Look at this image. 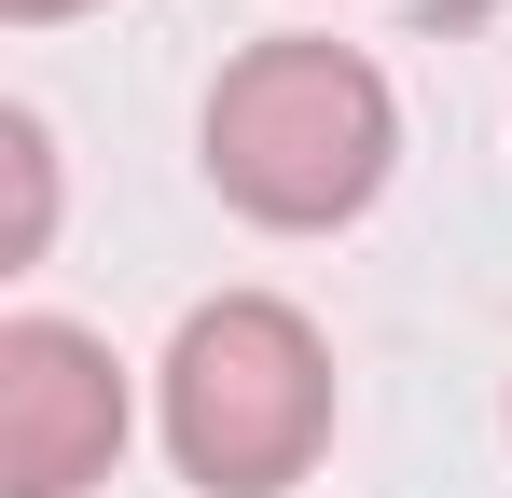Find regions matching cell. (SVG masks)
<instances>
[{
  "instance_id": "obj_1",
  "label": "cell",
  "mask_w": 512,
  "mask_h": 498,
  "mask_svg": "<svg viewBox=\"0 0 512 498\" xmlns=\"http://www.w3.org/2000/svg\"><path fill=\"white\" fill-rule=\"evenodd\" d=\"M194 153H208V194L263 222V236H346L388 166H402V97L388 70L333 42V28H277V42H236L208 111H194Z\"/></svg>"
},
{
  "instance_id": "obj_2",
  "label": "cell",
  "mask_w": 512,
  "mask_h": 498,
  "mask_svg": "<svg viewBox=\"0 0 512 498\" xmlns=\"http://www.w3.org/2000/svg\"><path fill=\"white\" fill-rule=\"evenodd\" d=\"M333 415H346V388H333V346L305 305H277V291L180 305L167 360H153V429H167L194 498H291L333 457Z\"/></svg>"
},
{
  "instance_id": "obj_3",
  "label": "cell",
  "mask_w": 512,
  "mask_h": 498,
  "mask_svg": "<svg viewBox=\"0 0 512 498\" xmlns=\"http://www.w3.org/2000/svg\"><path fill=\"white\" fill-rule=\"evenodd\" d=\"M125 360H111V332L84 319H0V498H84L111 485V457H125Z\"/></svg>"
},
{
  "instance_id": "obj_4",
  "label": "cell",
  "mask_w": 512,
  "mask_h": 498,
  "mask_svg": "<svg viewBox=\"0 0 512 498\" xmlns=\"http://www.w3.org/2000/svg\"><path fill=\"white\" fill-rule=\"evenodd\" d=\"M0 180H14V208H0V277H28L42 249H56V125L14 97L0 111Z\"/></svg>"
},
{
  "instance_id": "obj_5",
  "label": "cell",
  "mask_w": 512,
  "mask_h": 498,
  "mask_svg": "<svg viewBox=\"0 0 512 498\" xmlns=\"http://www.w3.org/2000/svg\"><path fill=\"white\" fill-rule=\"evenodd\" d=\"M70 14H97V0H0V28H70Z\"/></svg>"
}]
</instances>
